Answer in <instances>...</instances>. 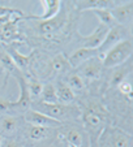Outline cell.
Listing matches in <instances>:
<instances>
[{
  "label": "cell",
  "mask_w": 133,
  "mask_h": 147,
  "mask_svg": "<svg viewBox=\"0 0 133 147\" xmlns=\"http://www.w3.org/2000/svg\"><path fill=\"white\" fill-rule=\"evenodd\" d=\"M78 73H80L82 77H85L89 81H94L102 76L103 72V65H102V59L100 57H93L90 60L85 61L82 65L77 68ZM81 77V78H82Z\"/></svg>",
  "instance_id": "5"
},
{
  "label": "cell",
  "mask_w": 133,
  "mask_h": 147,
  "mask_svg": "<svg viewBox=\"0 0 133 147\" xmlns=\"http://www.w3.org/2000/svg\"><path fill=\"white\" fill-rule=\"evenodd\" d=\"M117 89H119V91L121 92L123 95L128 96V99L129 100L132 99V83H130V81L124 80L119 86H117Z\"/></svg>",
  "instance_id": "28"
},
{
  "label": "cell",
  "mask_w": 133,
  "mask_h": 147,
  "mask_svg": "<svg viewBox=\"0 0 133 147\" xmlns=\"http://www.w3.org/2000/svg\"><path fill=\"white\" fill-rule=\"evenodd\" d=\"M1 143H3V136L0 134V147H1Z\"/></svg>",
  "instance_id": "32"
},
{
  "label": "cell",
  "mask_w": 133,
  "mask_h": 147,
  "mask_svg": "<svg viewBox=\"0 0 133 147\" xmlns=\"http://www.w3.org/2000/svg\"><path fill=\"white\" fill-rule=\"evenodd\" d=\"M66 85L69 86V89L72 90L73 92L75 91H82L83 86H85L83 80L81 78L80 74H77V73H72V74L68 76V78H66Z\"/></svg>",
  "instance_id": "25"
},
{
  "label": "cell",
  "mask_w": 133,
  "mask_h": 147,
  "mask_svg": "<svg viewBox=\"0 0 133 147\" xmlns=\"http://www.w3.org/2000/svg\"><path fill=\"white\" fill-rule=\"evenodd\" d=\"M4 48H5V51L12 57L16 68H20V69H25L29 65V63H30L31 57H33V53H30V55H24V53H21L17 48H14L13 46H9V47L5 46Z\"/></svg>",
  "instance_id": "16"
},
{
  "label": "cell",
  "mask_w": 133,
  "mask_h": 147,
  "mask_svg": "<svg viewBox=\"0 0 133 147\" xmlns=\"http://www.w3.org/2000/svg\"><path fill=\"white\" fill-rule=\"evenodd\" d=\"M97 56L99 57V55H98V50L80 47V48H77L75 52L71 53V55L66 57V60H68V63H69L71 68H78L80 65H82L85 61L90 60V59H93V57H97Z\"/></svg>",
  "instance_id": "10"
},
{
  "label": "cell",
  "mask_w": 133,
  "mask_h": 147,
  "mask_svg": "<svg viewBox=\"0 0 133 147\" xmlns=\"http://www.w3.org/2000/svg\"><path fill=\"white\" fill-rule=\"evenodd\" d=\"M54 133H55V130L52 128H43V126L30 125L28 136L30 141L41 143V142H44V141H50V138H52Z\"/></svg>",
  "instance_id": "13"
},
{
  "label": "cell",
  "mask_w": 133,
  "mask_h": 147,
  "mask_svg": "<svg viewBox=\"0 0 133 147\" xmlns=\"http://www.w3.org/2000/svg\"><path fill=\"white\" fill-rule=\"evenodd\" d=\"M65 139L68 142V144H72L75 147H82V144H83V134L77 128H72L66 131Z\"/></svg>",
  "instance_id": "23"
},
{
  "label": "cell",
  "mask_w": 133,
  "mask_h": 147,
  "mask_svg": "<svg viewBox=\"0 0 133 147\" xmlns=\"http://www.w3.org/2000/svg\"><path fill=\"white\" fill-rule=\"evenodd\" d=\"M132 52H133L132 39L129 38V39H125V40H121L120 43L115 45L114 47L110 48L105 53V56L102 57L103 68L114 69L116 67H120L121 64H124L128 60H130Z\"/></svg>",
  "instance_id": "3"
},
{
  "label": "cell",
  "mask_w": 133,
  "mask_h": 147,
  "mask_svg": "<svg viewBox=\"0 0 133 147\" xmlns=\"http://www.w3.org/2000/svg\"><path fill=\"white\" fill-rule=\"evenodd\" d=\"M12 109H13V100L0 96V113H8Z\"/></svg>",
  "instance_id": "29"
},
{
  "label": "cell",
  "mask_w": 133,
  "mask_h": 147,
  "mask_svg": "<svg viewBox=\"0 0 133 147\" xmlns=\"http://www.w3.org/2000/svg\"><path fill=\"white\" fill-rule=\"evenodd\" d=\"M68 146H69V147H75V146H72V144H68Z\"/></svg>",
  "instance_id": "33"
},
{
  "label": "cell",
  "mask_w": 133,
  "mask_h": 147,
  "mask_svg": "<svg viewBox=\"0 0 133 147\" xmlns=\"http://www.w3.org/2000/svg\"><path fill=\"white\" fill-rule=\"evenodd\" d=\"M69 69H71V65L63 53L54 57L52 63H51V70L55 74H63V73H66Z\"/></svg>",
  "instance_id": "20"
},
{
  "label": "cell",
  "mask_w": 133,
  "mask_h": 147,
  "mask_svg": "<svg viewBox=\"0 0 133 147\" xmlns=\"http://www.w3.org/2000/svg\"><path fill=\"white\" fill-rule=\"evenodd\" d=\"M89 12L93 13L94 16H97L100 25H105L106 28L111 29L117 25L116 21H115L114 17H112V14H111L110 9H93V11H89Z\"/></svg>",
  "instance_id": "19"
},
{
  "label": "cell",
  "mask_w": 133,
  "mask_h": 147,
  "mask_svg": "<svg viewBox=\"0 0 133 147\" xmlns=\"http://www.w3.org/2000/svg\"><path fill=\"white\" fill-rule=\"evenodd\" d=\"M81 119L83 122V128H86L92 139L94 138L95 141H98L106 126L105 108L97 103H90L88 107L83 108Z\"/></svg>",
  "instance_id": "2"
},
{
  "label": "cell",
  "mask_w": 133,
  "mask_h": 147,
  "mask_svg": "<svg viewBox=\"0 0 133 147\" xmlns=\"http://www.w3.org/2000/svg\"><path fill=\"white\" fill-rule=\"evenodd\" d=\"M130 38V31L127 26H123V25H116L114 28L108 29V33L106 35L105 40H103L102 46L98 48V55L99 57L102 59L105 56V53L107 52L110 48H112L115 45L120 43L121 40H125V39H129Z\"/></svg>",
  "instance_id": "4"
},
{
  "label": "cell",
  "mask_w": 133,
  "mask_h": 147,
  "mask_svg": "<svg viewBox=\"0 0 133 147\" xmlns=\"http://www.w3.org/2000/svg\"><path fill=\"white\" fill-rule=\"evenodd\" d=\"M17 20H13V21H11V22L5 24V25L0 26V35H1V38L4 39V40H14V39H18L20 36V31L18 29H17Z\"/></svg>",
  "instance_id": "18"
},
{
  "label": "cell",
  "mask_w": 133,
  "mask_h": 147,
  "mask_svg": "<svg viewBox=\"0 0 133 147\" xmlns=\"http://www.w3.org/2000/svg\"><path fill=\"white\" fill-rule=\"evenodd\" d=\"M31 109L41 112L54 120H58L61 124H64L65 121H76L81 119V115H82V109L77 104H72V103L71 104H61V103L47 104V103L37 102L34 103Z\"/></svg>",
  "instance_id": "1"
},
{
  "label": "cell",
  "mask_w": 133,
  "mask_h": 147,
  "mask_svg": "<svg viewBox=\"0 0 133 147\" xmlns=\"http://www.w3.org/2000/svg\"><path fill=\"white\" fill-rule=\"evenodd\" d=\"M41 5L43 8V13L41 16H33V18H37L39 21H46V20H51L58 16L61 8V1L60 0H42Z\"/></svg>",
  "instance_id": "11"
},
{
  "label": "cell",
  "mask_w": 133,
  "mask_h": 147,
  "mask_svg": "<svg viewBox=\"0 0 133 147\" xmlns=\"http://www.w3.org/2000/svg\"><path fill=\"white\" fill-rule=\"evenodd\" d=\"M24 120L28 121L30 125H34V126H43V128H59L61 126V122L58 121V120H54L51 117L46 116V115L41 113L38 111H34V109H29V111L25 112V116H24Z\"/></svg>",
  "instance_id": "6"
},
{
  "label": "cell",
  "mask_w": 133,
  "mask_h": 147,
  "mask_svg": "<svg viewBox=\"0 0 133 147\" xmlns=\"http://www.w3.org/2000/svg\"><path fill=\"white\" fill-rule=\"evenodd\" d=\"M0 65L7 74H11L16 70V65H14L12 57L9 56V53L5 51V48H0Z\"/></svg>",
  "instance_id": "24"
},
{
  "label": "cell",
  "mask_w": 133,
  "mask_h": 147,
  "mask_svg": "<svg viewBox=\"0 0 133 147\" xmlns=\"http://www.w3.org/2000/svg\"><path fill=\"white\" fill-rule=\"evenodd\" d=\"M132 67H130V60H128V64H121L120 67L114 68V72L111 73L110 77V86L117 87L124 80H127V76H129Z\"/></svg>",
  "instance_id": "15"
},
{
  "label": "cell",
  "mask_w": 133,
  "mask_h": 147,
  "mask_svg": "<svg viewBox=\"0 0 133 147\" xmlns=\"http://www.w3.org/2000/svg\"><path fill=\"white\" fill-rule=\"evenodd\" d=\"M117 1H108V0H83L75 1L76 7L81 11H93V9H112L117 5Z\"/></svg>",
  "instance_id": "12"
},
{
  "label": "cell",
  "mask_w": 133,
  "mask_h": 147,
  "mask_svg": "<svg viewBox=\"0 0 133 147\" xmlns=\"http://www.w3.org/2000/svg\"><path fill=\"white\" fill-rule=\"evenodd\" d=\"M111 14L116 21L117 25L125 26V24H130L133 18V3L132 1H127L125 4H119V5L114 7L110 9Z\"/></svg>",
  "instance_id": "9"
},
{
  "label": "cell",
  "mask_w": 133,
  "mask_h": 147,
  "mask_svg": "<svg viewBox=\"0 0 133 147\" xmlns=\"http://www.w3.org/2000/svg\"><path fill=\"white\" fill-rule=\"evenodd\" d=\"M56 89V96H58V102L61 104H71L75 100V92L69 89V86L65 82H59Z\"/></svg>",
  "instance_id": "17"
},
{
  "label": "cell",
  "mask_w": 133,
  "mask_h": 147,
  "mask_svg": "<svg viewBox=\"0 0 133 147\" xmlns=\"http://www.w3.org/2000/svg\"><path fill=\"white\" fill-rule=\"evenodd\" d=\"M22 125V119L17 116H3L0 120V134H13Z\"/></svg>",
  "instance_id": "14"
},
{
  "label": "cell",
  "mask_w": 133,
  "mask_h": 147,
  "mask_svg": "<svg viewBox=\"0 0 133 147\" xmlns=\"http://www.w3.org/2000/svg\"><path fill=\"white\" fill-rule=\"evenodd\" d=\"M16 80L18 82V90H20V98L13 102V109L20 112H26L31 107V99L28 89V81L22 76H16Z\"/></svg>",
  "instance_id": "7"
},
{
  "label": "cell",
  "mask_w": 133,
  "mask_h": 147,
  "mask_svg": "<svg viewBox=\"0 0 133 147\" xmlns=\"http://www.w3.org/2000/svg\"><path fill=\"white\" fill-rule=\"evenodd\" d=\"M108 33V28L105 25H100L89 35H82L81 36V43H82L83 48H92V50H98L102 46L103 40H105L106 35Z\"/></svg>",
  "instance_id": "8"
},
{
  "label": "cell",
  "mask_w": 133,
  "mask_h": 147,
  "mask_svg": "<svg viewBox=\"0 0 133 147\" xmlns=\"http://www.w3.org/2000/svg\"><path fill=\"white\" fill-rule=\"evenodd\" d=\"M1 147H25V144H22L18 141H14V139L7 138V139H3Z\"/></svg>",
  "instance_id": "30"
},
{
  "label": "cell",
  "mask_w": 133,
  "mask_h": 147,
  "mask_svg": "<svg viewBox=\"0 0 133 147\" xmlns=\"http://www.w3.org/2000/svg\"><path fill=\"white\" fill-rule=\"evenodd\" d=\"M22 11L14 8H9V7H0V17L7 16V14H12V13H21Z\"/></svg>",
  "instance_id": "31"
},
{
  "label": "cell",
  "mask_w": 133,
  "mask_h": 147,
  "mask_svg": "<svg viewBox=\"0 0 133 147\" xmlns=\"http://www.w3.org/2000/svg\"><path fill=\"white\" fill-rule=\"evenodd\" d=\"M28 89L29 94H30V99H38L42 94V90H43V83L38 80H30L28 82Z\"/></svg>",
  "instance_id": "26"
},
{
  "label": "cell",
  "mask_w": 133,
  "mask_h": 147,
  "mask_svg": "<svg viewBox=\"0 0 133 147\" xmlns=\"http://www.w3.org/2000/svg\"><path fill=\"white\" fill-rule=\"evenodd\" d=\"M112 147H130L129 138L123 133H116L112 137Z\"/></svg>",
  "instance_id": "27"
},
{
  "label": "cell",
  "mask_w": 133,
  "mask_h": 147,
  "mask_svg": "<svg viewBox=\"0 0 133 147\" xmlns=\"http://www.w3.org/2000/svg\"><path fill=\"white\" fill-rule=\"evenodd\" d=\"M41 102L47 103V104H54L58 102V96H56V89L54 83H46L43 85V90L41 94Z\"/></svg>",
  "instance_id": "21"
},
{
  "label": "cell",
  "mask_w": 133,
  "mask_h": 147,
  "mask_svg": "<svg viewBox=\"0 0 133 147\" xmlns=\"http://www.w3.org/2000/svg\"><path fill=\"white\" fill-rule=\"evenodd\" d=\"M61 26V20L58 17H54L51 20H46V21H41L38 25V30L42 34H51L56 31Z\"/></svg>",
  "instance_id": "22"
}]
</instances>
